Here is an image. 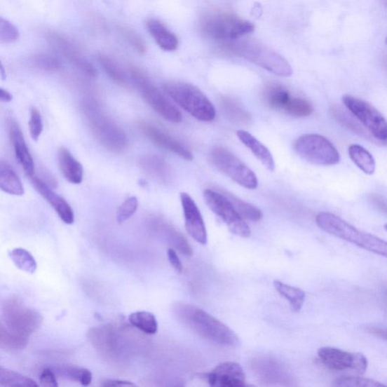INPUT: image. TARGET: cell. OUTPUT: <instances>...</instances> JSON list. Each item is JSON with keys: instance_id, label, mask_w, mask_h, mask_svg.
Masks as SVG:
<instances>
[{"instance_id": "1", "label": "cell", "mask_w": 387, "mask_h": 387, "mask_svg": "<svg viewBox=\"0 0 387 387\" xmlns=\"http://www.w3.org/2000/svg\"><path fill=\"white\" fill-rule=\"evenodd\" d=\"M173 311L181 322L208 341L231 347L240 343L238 337L231 328L200 308L179 304L174 306Z\"/></svg>"}, {"instance_id": "2", "label": "cell", "mask_w": 387, "mask_h": 387, "mask_svg": "<svg viewBox=\"0 0 387 387\" xmlns=\"http://www.w3.org/2000/svg\"><path fill=\"white\" fill-rule=\"evenodd\" d=\"M82 109L95 138L105 149L120 154L128 148L127 135L105 113L98 102L87 100L83 102Z\"/></svg>"}, {"instance_id": "3", "label": "cell", "mask_w": 387, "mask_h": 387, "mask_svg": "<svg viewBox=\"0 0 387 387\" xmlns=\"http://www.w3.org/2000/svg\"><path fill=\"white\" fill-rule=\"evenodd\" d=\"M315 222L319 228L329 234L351 242V243L377 255L386 257V240L357 229L331 212H320L316 217Z\"/></svg>"}, {"instance_id": "4", "label": "cell", "mask_w": 387, "mask_h": 387, "mask_svg": "<svg viewBox=\"0 0 387 387\" xmlns=\"http://www.w3.org/2000/svg\"><path fill=\"white\" fill-rule=\"evenodd\" d=\"M229 50L262 69L279 76L293 74L292 65L284 57L265 45L250 40H238L226 44Z\"/></svg>"}, {"instance_id": "5", "label": "cell", "mask_w": 387, "mask_h": 387, "mask_svg": "<svg viewBox=\"0 0 387 387\" xmlns=\"http://www.w3.org/2000/svg\"><path fill=\"white\" fill-rule=\"evenodd\" d=\"M163 90L181 108L202 122L216 118V109L208 97L197 87L183 82L170 81L163 84Z\"/></svg>"}, {"instance_id": "6", "label": "cell", "mask_w": 387, "mask_h": 387, "mask_svg": "<svg viewBox=\"0 0 387 387\" xmlns=\"http://www.w3.org/2000/svg\"><path fill=\"white\" fill-rule=\"evenodd\" d=\"M202 27L203 31L212 40L226 44L255 30L253 23L227 13L209 15L205 19Z\"/></svg>"}, {"instance_id": "7", "label": "cell", "mask_w": 387, "mask_h": 387, "mask_svg": "<svg viewBox=\"0 0 387 387\" xmlns=\"http://www.w3.org/2000/svg\"><path fill=\"white\" fill-rule=\"evenodd\" d=\"M0 319L14 332L27 337L38 331L43 321L40 313L15 296L4 302Z\"/></svg>"}, {"instance_id": "8", "label": "cell", "mask_w": 387, "mask_h": 387, "mask_svg": "<svg viewBox=\"0 0 387 387\" xmlns=\"http://www.w3.org/2000/svg\"><path fill=\"white\" fill-rule=\"evenodd\" d=\"M298 156L318 166H334L341 161L334 145L321 135L305 134L294 144Z\"/></svg>"}, {"instance_id": "9", "label": "cell", "mask_w": 387, "mask_h": 387, "mask_svg": "<svg viewBox=\"0 0 387 387\" xmlns=\"http://www.w3.org/2000/svg\"><path fill=\"white\" fill-rule=\"evenodd\" d=\"M210 160L218 170L238 185L250 190L258 187L256 174L228 149L215 148L210 152Z\"/></svg>"}, {"instance_id": "10", "label": "cell", "mask_w": 387, "mask_h": 387, "mask_svg": "<svg viewBox=\"0 0 387 387\" xmlns=\"http://www.w3.org/2000/svg\"><path fill=\"white\" fill-rule=\"evenodd\" d=\"M264 100L271 109L283 111L295 118L308 117L313 106L308 100L296 97L282 85H269L264 91Z\"/></svg>"}, {"instance_id": "11", "label": "cell", "mask_w": 387, "mask_h": 387, "mask_svg": "<svg viewBox=\"0 0 387 387\" xmlns=\"http://www.w3.org/2000/svg\"><path fill=\"white\" fill-rule=\"evenodd\" d=\"M204 198L208 208L225 222L236 236L248 238L251 230L230 200L219 189H206Z\"/></svg>"}, {"instance_id": "12", "label": "cell", "mask_w": 387, "mask_h": 387, "mask_svg": "<svg viewBox=\"0 0 387 387\" xmlns=\"http://www.w3.org/2000/svg\"><path fill=\"white\" fill-rule=\"evenodd\" d=\"M343 102L347 110L354 115L372 137L381 145H385L387 125L383 116L369 103L350 95L343 97Z\"/></svg>"}, {"instance_id": "13", "label": "cell", "mask_w": 387, "mask_h": 387, "mask_svg": "<svg viewBox=\"0 0 387 387\" xmlns=\"http://www.w3.org/2000/svg\"><path fill=\"white\" fill-rule=\"evenodd\" d=\"M131 76L143 98L154 111L171 123L182 122V116L179 111L152 84L147 76L137 69L131 70Z\"/></svg>"}, {"instance_id": "14", "label": "cell", "mask_w": 387, "mask_h": 387, "mask_svg": "<svg viewBox=\"0 0 387 387\" xmlns=\"http://www.w3.org/2000/svg\"><path fill=\"white\" fill-rule=\"evenodd\" d=\"M319 359L328 369L334 371L353 370L365 374L367 367L366 357L359 353H349L333 347H322L318 351Z\"/></svg>"}, {"instance_id": "15", "label": "cell", "mask_w": 387, "mask_h": 387, "mask_svg": "<svg viewBox=\"0 0 387 387\" xmlns=\"http://www.w3.org/2000/svg\"><path fill=\"white\" fill-rule=\"evenodd\" d=\"M200 376L212 386L244 387L247 386L243 367L236 362L219 364L212 372Z\"/></svg>"}, {"instance_id": "16", "label": "cell", "mask_w": 387, "mask_h": 387, "mask_svg": "<svg viewBox=\"0 0 387 387\" xmlns=\"http://www.w3.org/2000/svg\"><path fill=\"white\" fill-rule=\"evenodd\" d=\"M139 128L142 133L154 144L167 150L186 161L193 159L192 153L185 145L174 139L168 133L160 130L156 125L145 121L138 123Z\"/></svg>"}, {"instance_id": "17", "label": "cell", "mask_w": 387, "mask_h": 387, "mask_svg": "<svg viewBox=\"0 0 387 387\" xmlns=\"http://www.w3.org/2000/svg\"><path fill=\"white\" fill-rule=\"evenodd\" d=\"M180 199L188 233L199 244L207 245L208 232L206 226L196 202L185 192L180 194Z\"/></svg>"}, {"instance_id": "18", "label": "cell", "mask_w": 387, "mask_h": 387, "mask_svg": "<svg viewBox=\"0 0 387 387\" xmlns=\"http://www.w3.org/2000/svg\"><path fill=\"white\" fill-rule=\"evenodd\" d=\"M32 181L36 191L55 210L57 215L67 225H72L74 222V214L72 207L62 196L57 195L50 186L41 179L34 175L28 177Z\"/></svg>"}, {"instance_id": "19", "label": "cell", "mask_w": 387, "mask_h": 387, "mask_svg": "<svg viewBox=\"0 0 387 387\" xmlns=\"http://www.w3.org/2000/svg\"><path fill=\"white\" fill-rule=\"evenodd\" d=\"M151 226L157 235L167 241V243L171 245L174 250L179 251L182 254L187 257H191L193 254L191 247L187 239L168 222L156 219L152 220Z\"/></svg>"}, {"instance_id": "20", "label": "cell", "mask_w": 387, "mask_h": 387, "mask_svg": "<svg viewBox=\"0 0 387 387\" xmlns=\"http://www.w3.org/2000/svg\"><path fill=\"white\" fill-rule=\"evenodd\" d=\"M9 132H11V138L18 161L21 164L28 177L34 175V159L31 152L29 151L21 129L16 123L12 122Z\"/></svg>"}, {"instance_id": "21", "label": "cell", "mask_w": 387, "mask_h": 387, "mask_svg": "<svg viewBox=\"0 0 387 387\" xmlns=\"http://www.w3.org/2000/svg\"><path fill=\"white\" fill-rule=\"evenodd\" d=\"M252 369L266 382L280 383L288 379L285 367L280 362L270 358H260L254 360Z\"/></svg>"}, {"instance_id": "22", "label": "cell", "mask_w": 387, "mask_h": 387, "mask_svg": "<svg viewBox=\"0 0 387 387\" xmlns=\"http://www.w3.org/2000/svg\"><path fill=\"white\" fill-rule=\"evenodd\" d=\"M237 137L268 170L271 172L275 170L276 163L273 154H271L264 144L257 140L253 135L245 130H238Z\"/></svg>"}, {"instance_id": "23", "label": "cell", "mask_w": 387, "mask_h": 387, "mask_svg": "<svg viewBox=\"0 0 387 387\" xmlns=\"http://www.w3.org/2000/svg\"><path fill=\"white\" fill-rule=\"evenodd\" d=\"M57 163L64 177L72 184L79 185L83 179V168L72 154L64 147L57 152Z\"/></svg>"}, {"instance_id": "24", "label": "cell", "mask_w": 387, "mask_h": 387, "mask_svg": "<svg viewBox=\"0 0 387 387\" xmlns=\"http://www.w3.org/2000/svg\"><path fill=\"white\" fill-rule=\"evenodd\" d=\"M149 32L163 50L172 52L177 50V36L157 19H149L147 23Z\"/></svg>"}, {"instance_id": "25", "label": "cell", "mask_w": 387, "mask_h": 387, "mask_svg": "<svg viewBox=\"0 0 387 387\" xmlns=\"http://www.w3.org/2000/svg\"><path fill=\"white\" fill-rule=\"evenodd\" d=\"M331 113L335 120L344 125L345 128L353 132L356 135H359L360 137L365 140L381 145V144L376 140L370 133L363 127L362 124L354 117V115L351 111L345 110L340 105H333L331 109Z\"/></svg>"}, {"instance_id": "26", "label": "cell", "mask_w": 387, "mask_h": 387, "mask_svg": "<svg viewBox=\"0 0 387 387\" xmlns=\"http://www.w3.org/2000/svg\"><path fill=\"white\" fill-rule=\"evenodd\" d=\"M140 168L148 176L161 182H168L171 170L165 160L154 154L145 156L140 161Z\"/></svg>"}, {"instance_id": "27", "label": "cell", "mask_w": 387, "mask_h": 387, "mask_svg": "<svg viewBox=\"0 0 387 387\" xmlns=\"http://www.w3.org/2000/svg\"><path fill=\"white\" fill-rule=\"evenodd\" d=\"M0 189L11 196H22L25 189L20 178L8 162L0 159Z\"/></svg>"}, {"instance_id": "28", "label": "cell", "mask_w": 387, "mask_h": 387, "mask_svg": "<svg viewBox=\"0 0 387 387\" xmlns=\"http://www.w3.org/2000/svg\"><path fill=\"white\" fill-rule=\"evenodd\" d=\"M87 337L97 349L103 352L112 353L117 346L118 338L111 327L92 328L87 334Z\"/></svg>"}, {"instance_id": "29", "label": "cell", "mask_w": 387, "mask_h": 387, "mask_svg": "<svg viewBox=\"0 0 387 387\" xmlns=\"http://www.w3.org/2000/svg\"><path fill=\"white\" fill-rule=\"evenodd\" d=\"M29 343V337L17 333L0 319V349L6 351H20Z\"/></svg>"}, {"instance_id": "30", "label": "cell", "mask_w": 387, "mask_h": 387, "mask_svg": "<svg viewBox=\"0 0 387 387\" xmlns=\"http://www.w3.org/2000/svg\"><path fill=\"white\" fill-rule=\"evenodd\" d=\"M57 377L80 383L83 386H89L93 380L92 373L83 367L69 365L51 367Z\"/></svg>"}, {"instance_id": "31", "label": "cell", "mask_w": 387, "mask_h": 387, "mask_svg": "<svg viewBox=\"0 0 387 387\" xmlns=\"http://www.w3.org/2000/svg\"><path fill=\"white\" fill-rule=\"evenodd\" d=\"M273 285L276 292L287 299L294 312H301L306 299V293L303 290L288 285L278 280H274Z\"/></svg>"}, {"instance_id": "32", "label": "cell", "mask_w": 387, "mask_h": 387, "mask_svg": "<svg viewBox=\"0 0 387 387\" xmlns=\"http://www.w3.org/2000/svg\"><path fill=\"white\" fill-rule=\"evenodd\" d=\"M348 153L355 165L367 175H373L376 170V162L372 154L359 144H352Z\"/></svg>"}, {"instance_id": "33", "label": "cell", "mask_w": 387, "mask_h": 387, "mask_svg": "<svg viewBox=\"0 0 387 387\" xmlns=\"http://www.w3.org/2000/svg\"><path fill=\"white\" fill-rule=\"evenodd\" d=\"M220 102L222 109L231 121L243 125L251 123L250 114L238 100L230 97H222Z\"/></svg>"}, {"instance_id": "34", "label": "cell", "mask_w": 387, "mask_h": 387, "mask_svg": "<svg viewBox=\"0 0 387 387\" xmlns=\"http://www.w3.org/2000/svg\"><path fill=\"white\" fill-rule=\"evenodd\" d=\"M55 43L59 46H61V50L84 74L91 77H95L97 74H98L95 69V67L90 62L87 61L85 57L81 55V54L75 50L72 46L69 45L67 42L60 38L56 39Z\"/></svg>"}, {"instance_id": "35", "label": "cell", "mask_w": 387, "mask_h": 387, "mask_svg": "<svg viewBox=\"0 0 387 387\" xmlns=\"http://www.w3.org/2000/svg\"><path fill=\"white\" fill-rule=\"evenodd\" d=\"M129 322L133 326L147 334H156L158 330L156 317L149 312L133 313L129 316Z\"/></svg>"}, {"instance_id": "36", "label": "cell", "mask_w": 387, "mask_h": 387, "mask_svg": "<svg viewBox=\"0 0 387 387\" xmlns=\"http://www.w3.org/2000/svg\"><path fill=\"white\" fill-rule=\"evenodd\" d=\"M219 190L224 193V195L230 200L232 205H234L239 215L242 218L254 222H257L263 219V212L258 208L249 204V203L242 201L225 190Z\"/></svg>"}, {"instance_id": "37", "label": "cell", "mask_w": 387, "mask_h": 387, "mask_svg": "<svg viewBox=\"0 0 387 387\" xmlns=\"http://www.w3.org/2000/svg\"><path fill=\"white\" fill-rule=\"evenodd\" d=\"M0 385L15 387H36L38 383L30 377L0 366Z\"/></svg>"}, {"instance_id": "38", "label": "cell", "mask_w": 387, "mask_h": 387, "mask_svg": "<svg viewBox=\"0 0 387 387\" xmlns=\"http://www.w3.org/2000/svg\"><path fill=\"white\" fill-rule=\"evenodd\" d=\"M15 265L24 272L33 274L37 269V264L30 252L23 248H15L9 253Z\"/></svg>"}, {"instance_id": "39", "label": "cell", "mask_w": 387, "mask_h": 387, "mask_svg": "<svg viewBox=\"0 0 387 387\" xmlns=\"http://www.w3.org/2000/svg\"><path fill=\"white\" fill-rule=\"evenodd\" d=\"M100 62L105 73L115 83L121 86L128 84L127 77H125L120 67L110 59L109 57L103 55H100Z\"/></svg>"}, {"instance_id": "40", "label": "cell", "mask_w": 387, "mask_h": 387, "mask_svg": "<svg viewBox=\"0 0 387 387\" xmlns=\"http://www.w3.org/2000/svg\"><path fill=\"white\" fill-rule=\"evenodd\" d=\"M20 36L18 29L6 19L0 17V43H12Z\"/></svg>"}, {"instance_id": "41", "label": "cell", "mask_w": 387, "mask_h": 387, "mask_svg": "<svg viewBox=\"0 0 387 387\" xmlns=\"http://www.w3.org/2000/svg\"><path fill=\"white\" fill-rule=\"evenodd\" d=\"M138 207L139 201L137 198L133 196L125 199L118 208L117 212V217L116 218H117L118 224H123V222L131 218L135 215V212H137Z\"/></svg>"}, {"instance_id": "42", "label": "cell", "mask_w": 387, "mask_h": 387, "mask_svg": "<svg viewBox=\"0 0 387 387\" xmlns=\"http://www.w3.org/2000/svg\"><path fill=\"white\" fill-rule=\"evenodd\" d=\"M337 386H360V387H380L384 386L383 384L376 381L363 377L358 376H342L337 379L334 382Z\"/></svg>"}, {"instance_id": "43", "label": "cell", "mask_w": 387, "mask_h": 387, "mask_svg": "<svg viewBox=\"0 0 387 387\" xmlns=\"http://www.w3.org/2000/svg\"><path fill=\"white\" fill-rule=\"evenodd\" d=\"M34 64L41 70L50 72L60 69L61 62L56 57L48 55H39L34 57Z\"/></svg>"}, {"instance_id": "44", "label": "cell", "mask_w": 387, "mask_h": 387, "mask_svg": "<svg viewBox=\"0 0 387 387\" xmlns=\"http://www.w3.org/2000/svg\"><path fill=\"white\" fill-rule=\"evenodd\" d=\"M43 130L42 116L36 109L32 108L30 121H29V132L33 140L37 142Z\"/></svg>"}, {"instance_id": "45", "label": "cell", "mask_w": 387, "mask_h": 387, "mask_svg": "<svg viewBox=\"0 0 387 387\" xmlns=\"http://www.w3.org/2000/svg\"><path fill=\"white\" fill-rule=\"evenodd\" d=\"M40 381L44 386L57 387V376L52 370L51 367L43 369L40 375Z\"/></svg>"}, {"instance_id": "46", "label": "cell", "mask_w": 387, "mask_h": 387, "mask_svg": "<svg viewBox=\"0 0 387 387\" xmlns=\"http://www.w3.org/2000/svg\"><path fill=\"white\" fill-rule=\"evenodd\" d=\"M168 256L171 266L177 271V273H181L182 272L183 267L176 250L173 248H170L168 250Z\"/></svg>"}, {"instance_id": "47", "label": "cell", "mask_w": 387, "mask_h": 387, "mask_svg": "<svg viewBox=\"0 0 387 387\" xmlns=\"http://www.w3.org/2000/svg\"><path fill=\"white\" fill-rule=\"evenodd\" d=\"M127 36L128 37L129 41L131 42V43H133L139 51H140L141 53H144L145 51V47L140 37L130 32L127 34Z\"/></svg>"}, {"instance_id": "48", "label": "cell", "mask_w": 387, "mask_h": 387, "mask_svg": "<svg viewBox=\"0 0 387 387\" xmlns=\"http://www.w3.org/2000/svg\"><path fill=\"white\" fill-rule=\"evenodd\" d=\"M102 386H135V385L130 381L121 380H105L102 383Z\"/></svg>"}, {"instance_id": "49", "label": "cell", "mask_w": 387, "mask_h": 387, "mask_svg": "<svg viewBox=\"0 0 387 387\" xmlns=\"http://www.w3.org/2000/svg\"><path fill=\"white\" fill-rule=\"evenodd\" d=\"M13 99L11 93L0 88V102H11Z\"/></svg>"}, {"instance_id": "50", "label": "cell", "mask_w": 387, "mask_h": 387, "mask_svg": "<svg viewBox=\"0 0 387 387\" xmlns=\"http://www.w3.org/2000/svg\"><path fill=\"white\" fill-rule=\"evenodd\" d=\"M369 332H370L371 334H373L376 336H379L381 338H383L384 340H386V331L385 330H382V329H381V328H374V327H373V328L370 329Z\"/></svg>"}, {"instance_id": "51", "label": "cell", "mask_w": 387, "mask_h": 387, "mask_svg": "<svg viewBox=\"0 0 387 387\" xmlns=\"http://www.w3.org/2000/svg\"><path fill=\"white\" fill-rule=\"evenodd\" d=\"M6 72L5 69V67L1 62H0V79H2L3 81H6Z\"/></svg>"}]
</instances>
